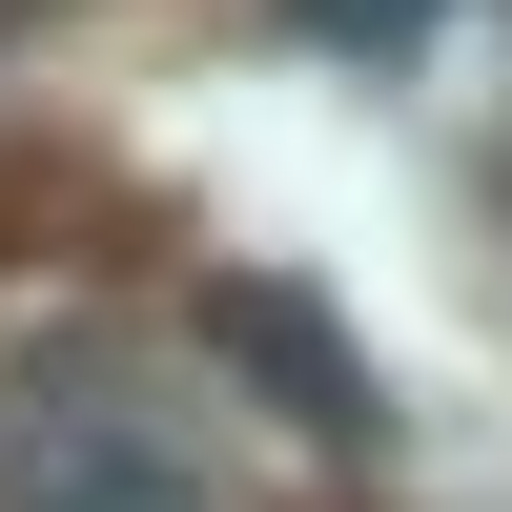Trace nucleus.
Listing matches in <instances>:
<instances>
[{
  "label": "nucleus",
  "instance_id": "obj_4",
  "mask_svg": "<svg viewBox=\"0 0 512 512\" xmlns=\"http://www.w3.org/2000/svg\"><path fill=\"white\" fill-rule=\"evenodd\" d=\"M21 21H41V0H0V41H21Z\"/></svg>",
  "mask_w": 512,
  "mask_h": 512
},
{
  "label": "nucleus",
  "instance_id": "obj_1",
  "mask_svg": "<svg viewBox=\"0 0 512 512\" xmlns=\"http://www.w3.org/2000/svg\"><path fill=\"white\" fill-rule=\"evenodd\" d=\"M0 512H205L185 410H144L103 349H41L0 390Z\"/></svg>",
  "mask_w": 512,
  "mask_h": 512
},
{
  "label": "nucleus",
  "instance_id": "obj_3",
  "mask_svg": "<svg viewBox=\"0 0 512 512\" xmlns=\"http://www.w3.org/2000/svg\"><path fill=\"white\" fill-rule=\"evenodd\" d=\"M451 0H287V41H431Z\"/></svg>",
  "mask_w": 512,
  "mask_h": 512
},
{
  "label": "nucleus",
  "instance_id": "obj_2",
  "mask_svg": "<svg viewBox=\"0 0 512 512\" xmlns=\"http://www.w3.org/2000/svg\"><path fill=\"white\" fill-rule=\"evenodd\" d=\"M205 349H226L246 390H287V431H328V451H369V431H390V390H369V349L328 328V287L226 267V287H205Z\"/></svg>",
  "mask_w": 512,
  "mask_h": 512
}]
</instances>
